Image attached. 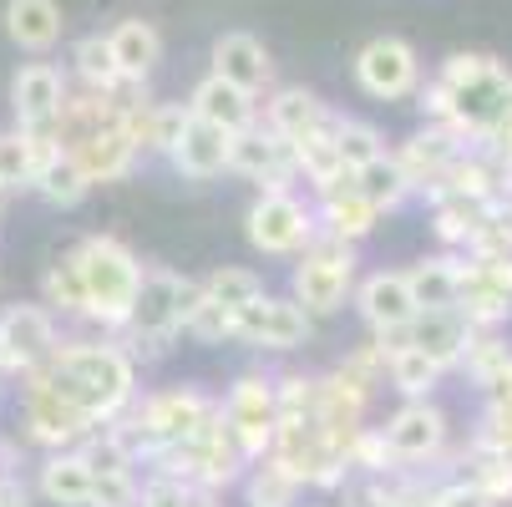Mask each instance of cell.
<instances>
[{"mask_svg": "<svg viewBox=\"0 0 512 507\" xmlns=\"http://www.w3.org/2000/svg\"><path fill=\"white\" fill-rule=\"evenodd\" d=\"M0 21H6V36H11L26 56L56 51V46H61V31H66L56 0H6V16H0Z\"/></svg>", "mask_w": 512, "mask_h": 507, "instance_id": "4316f807", "label": "cell"}, {"mask_svg": "<svg viewBox=\"0 0 512 507\" xmlns=\"http://www.w3.org/2000/svg\"><path fill=\"white\" fill-rule=\"evenodd\" d=\"M203 507H218V502H203Z\"/></svg>", "mask_w": 512, "mask_h": 507, "instance_id": "f907efd6", "label": "cell"}, {"mask_svg": "<svg viewBox=\"0 0 512 507\" xmlns=\"http://www.w3.org/2000/svg\"><path fill=\"white\" fill-rule=\"evenodd\" d=\"M360 325L371 335H396L416 320V300H411V284H406V269H376L355 279V295H350Z\"/></svg>", "mask_w": 512, "mask_h": 507, "instance_id": "2e32d148", "label": "cell"}, {"mask_svg": "<svg viewBox=\"0 0 512 507\" xmlns=\"http://www.w3.org/2000/svg\"><path fill=\"white\" fill-rule=\"evenodd\" d=\"M213 61V77H224L234 87H244L249 97H264L274 87V61H269V46L249 31H224L208 51Z\"/></svg>", "mask_w": 512, "mask_h": 507, "instance_id": "ac0fdd59", "label": "cell"}, {"mask_svg": "<svg viewBox=\"0 0 512 507\" xmlns=\"http://www.w3.org/2000/svg\"><path fill=\"white\" fill-rule=\"evenodd\" d=\"M512 107V66L487 56V66L477 71L472 82L452 87V127L467 132L472 142H482Z\"/></svg>", "mask_w": 512, "mask_h": 507, "instance_id": "5bb4252c", "label": "cell"}, {"mask_svg": "<svg viewBox=\"0 0 512 507\" xmlns=\"http://www.w3.org/2000/svg\"><path fill=\"white\" fill-rule=\"evenodd\" d=\"M183 335L193 340V345H224V340H234V310H224V305H213L208 295L193 305V315L183 320Z\"/></svg>", "mask_w": 512, "mask_h": 507, "instance_id": "b9f144b4", "label": "cell"}, {"mask_svg": "<svg viewBox=\"0 0 512 507\" xmlns=\"http://www.w3.org/2000/svg\"><path fill=\"white\" fill-rule=\"evenodd\" d=\"M0 208H6V193H0Z\"/></svg>", "mask_w": 512, "mask_h": 507, "instance_id": "681fc988", "label": "cell"}, {"mask_svg": "<svg viewBox=\"0 0 512 507\" xmlns=\"http://www.w3.org/2000/svg\"><path fill=\"white\" fill-rule=\"evenodd\" d=\"M218 411H224L229 437L239 442V452L254 462L269 452L274 426H279V406H274V371H244L234 376V386L218 396Z\"/></svg>", "mask_w": 512, "mask_h": 507, "instance_id": "ba28073f", "label": "cell"}, {"mask_svg": "<svg viewBox=\"0 0 512 507\" xmlns=\"http://www.w3.org/2000/svg\"><path fill=\"white\" fill-rule=\"evenodd\" d=\"M355 188H360V198L371 203L381 219L386 213H396V208H406L416 193H411V183H406V173L396 168V158L386 153V158H376V163H365L360 173H355Z\"/></svg>", "mask_w": 512, "mask_h": 507, "instance_id": "8d00e7d4", "label": "cell"}, {"mask_svg": "<svg viewBox=\"0 0 512 507\" xmlns=\"http://www.w3.org/2000/svg\"><path fill=\"white\" fill-rule=\"evenodd\" d=\"M457 371H467V381L482 396L497 391V386H507L512 381V345H507V335L502 330H472V345H467Z\"/></svg>", "mask_w": 512, "mask_h": 507, "instance_id": "e575fe53", "label": "cell"}, {"mask_svg": "<svg viewBox=\"0 0 512 507\" xmlns=\"http://www.w3.org/2000/svg\"><path fill=\"white\" fill-rule=\"evenodd\" d=\"M31 193H36L41 203H51V208H77V203H87V193H92V178L82 173V163L71 158L66 148H56V153L41 163V173H36Z\"/></svg>", "mask_w": 512, "mask_h": 507, "instance_id": "d590c367", "label": "cell"}, {"mask_svg": "<svg viewBox=\"0 0 512 507\" xmlns=\"http://www.w3.org/2000/svg\"><path fill=\"white\" fill-rule=\"evenodd\" d=\"M381 350H386V386L401 396V401H426L436 396V386L447 381V371L436 366V360H426L416 345H406V330L396 335H376Z\"/></svg>", "mask_w": 512, "mask_h": 507, "instance_id": "603a6c76", "label": "cell"}, {"mask_svg": "<svg viewBox=\"0 0 512 507\" xmlns=\"http://www.w3.org/2000/svg\"><path fill=\"white\" fill-rule=\"evenodd\" d=\"M467 148H477V142H472L467 132H457L452 122H426V127H416L406 142H396L391 158H396V168L406 173L411 193L426 198L436 183L447 178V168H452Z\"/></svg>", "mask_w": 512, "mask_h": 507, "instance_id": "7c38bea8", "label": "cell"}, {"mask_svg": "<svg viewBox=\"0 0 512 507\" xmlns=\"http://www.w3.org/2000/svg\"><path fill=\"white\" fill-rule=\"evenodd\" d=\"M355 71V87L365 97H376V102H406L416 97L421 87V56L411 41L401 36H376V41H365L350 61Z\"/></svg>", "mask_w": 512, "mask_h": 507, "instance_id": "8fae6325", "label": "cell"}, {"mask_svg": "<svg viewBox=\"0 0 512 507\" xmlns=\"http://www.w3.org/2000/svg\"><path fill=\"white\" fill-rule=\"evenodd\" d=\"M56 148H61V142L31 137V132H21V127L0 132V193H6V198H11V193H31L41 163H46Z\"/></svg>", "mask_w": 512, "mask_h": 507, "instance_id": "f1b7e54d", "label": "cell"}, {"mask_svg": "<svg viewBox=\"0 0 512 507\" xmlns=\"http://www.w3.org/2000/svg\"><path fill=\"white\" fill-rule=\"evenodd\" d=\"M66 254H71V264H77V274H82V289H87V335H112L117 340L148 264H142L137 249L117 234H87Z\"/></svg>", "mask_w": 512, "mask_h": 507, "instance_id": "3957f363", "label": "cell"}, {"mask_svg": "<svg viewBox=\"0 0 512 507\" xmlns=\"http://www.w3.org/2000/svg\"><path fill=\"white\" fill-rule=\"evenodd\" d=\"M376 431H381V442H386V452H391V462L401 472H426V467L442 462V452L452 447V416L436 406V396L401 401Z\"/></svg>", "mask_w": 512, "mask_h": 507, "instance_id": "52a82bcc", "label": "cell"}, {"mask_svg": "<svg viewBox=\"0 0 512 507\" xmlns=\"http://www.w3.org/2000/svg\"><path fill=\"white\" fill-rule=\"evenodd\" d=\"M66 325L41 305V300H16L0 310V366L11 381H21L26 371H36L41 360L61 345Z\"/></svg>", "mask_w": 512, "mask_h": 507, "instance_id": "30bf717a", "label": "cell"}, {"mask_svg": "<svg viewBox=\"0 0 512 507\" xmlns=\"http://www.w3.org/2000/svg\"><path fill=\"white\" fill-rule=\"evenodd\" d=\"M310 203H315V224H320V234H335V239H345V244H365L386 219L360 198V188H355V173H340L335 183H325V188H315L310 193Z\"/></svg>", "mask_w": 512, "mask_h": 507, "instance_id": "e0dca14e", "label": "cell"}, {"mask_svg": "<svg viewBox=\"0 0 512 507\" xmlns=\"http://www.w3.org/2000/svg\"><path fill=\"white\" fill-rule=\"evenodd\" d=\"M31 497H41L46 507H92V467L82 462V452L77 447L41 452L36 477H31Z\"/></svg>", "mask_w": 512, "mask_h": 507, "instance_id": "44dd1931", "label": "cell"}, {"mask_svg": "<svg viewBox=\"0 0 512 507\" xmlns=\"http://www.w3.org/2000/svg\"><path fill=\"white\" fill-rule=\"evenodd\" d=\"M97 421L87 411H77L71 401H61L46 381H16V442L36 447V452H66L82 437H92Z\"/></svg>", "mask_w": 512, "mask_h": 507, "instance_id": "8992f818", "label": "cell"}, {"mask_svg": "<svg viewBox=\"0 0 512 507\" xmlns=\"http://www.w3.org/2000/svg\"><path fill=\"white\" fill-rule=\"evenodd\" d=\"M482 148H492L497 158H507V163H512V107H507V117H502V122H497V127L482 137Z\"/></svg>", "mask_w": 512, "mask_h": 507, "instance_id": "bcb514c9", "label": "cell"}, {"mask_svg": "<svg viewBox=\"0 0 512 507\" xmlns=\"http://www.w3.org/2000/svg\"><path fill=\"white\" fill-rule=\"evenodd\" d=\"M173 173L188 178V183H213V178H224L229 173V132H218L208 122H188L183 127V142L168 153Z\"/></svg>", "mask_w": 512, "mask_h": 507, "instance_id": "cb8c5ba5", "label": "cell"}, {"mask_svg": "<svg viewBox=\"0 0 512 507\" xmlns=\"http://www.w3.org/2000/svg\"><path fill=\"white\" fill-rule=\"evenodd\" d=\"M355 264H360V249L335 239V234H315L310 249L295 259V269H289V289L284 295L295 300L315 325L320 320H335L350 295H355Z\"/></svg>", "mask_w": 512, "mask_h": 507, "instance_id": "277c9868", "label": "cell"}, {"mask_svg": "<svg viewBox=\"0 0 512 507\" xmlns=\"http://www.w3.org/2000/svg\"><path fill=\"white\" fill-rule=\"evenodd\" d=\"M6 381H11V376H6V366H0V391H6Z\"/></svg>", "mask_w": 512, "mask_h": 507, "instance_id": "c3c4849f", "label": "cell"}, {"mask_svg": "<svg viewBox=\"0 0 512 507\" xmlns=\"http://www.w3.org/2000/svg\"><path fill=\"white\" fill-rule=\"evenodd\" d=\"M198 284H203V295H208L213 305H224V310H234V315L264 295V274H254V269H244V264H218V269L198 274Z\"/></svg>", "mask_w": 512, "mask_h": 507, "instance_id": "74e56055", "label": "cell"}, {"mask_svg": "<svg viewBox=\"0 0 512 507\" xmlns=\"http://www.w3.org/2000/svg\"><path fill=\"white\" fill-rule=\"evenodd\" d=\"M431 507H497V502H492V497H482L467 477H447V482H436Z\"/></svg>", "mask_w": 512, "mask_h": 507, "instance_id": "f6af8a7d", "label": "cell"}, {"mask_svg": "<svg viewBox=\"0 0 512 507\" xmlns=\"http://www.w3.org/2000/svg\"><path fill=\"white\" fill-rule=\"evenodd\" d=\"M229 173L249 178L259 193H274V188H295L300 173H295V158H289V142L274 137L264 122L244 127L229 137Z\"/></svg>", "mask_w": 512, "mask_h": 507, "instance_id": "9a60e30c", "label": "cell"}, {"mask_svg": "<svg viewBox=\"0 0 512 507\" xmlns=\"http://www.w3.org/2000/svg\"><path fill=\"white\" fill-rule=\"evenodd\" d=\"M198 300H203L198 274H178V269L148 264V269H142L137 300L127 310V325H122L117 345L137 360V366H153V360L173 355V345L183 340V320L193 315Z\"/></svg>", "mask_w": 512, "mask_h": 507, "instance_id": "7a4b0ae2", "label": "cell"}, {"mask_svg": "<svg viewBox=\"0 0 512 507\" xmlns=\"http://www.w3.org/2000/svg\"><path fill=\"white\" fill-rule=\"evenodd\" d=\"M66 153L82 163V173L92 178V188L122 183V178H132V168L142 163V153L127 142L122 127H102V132H92L87 142H77V148H66Z\"/></svg>", "mask_w": 512, "mask_h": 507, "instance_id": "484cf974", "label": "cell"}, {"mask_svg": "<svg viewBox=\"0 0 512 507\" xmlns=\"http://www.w3.org/2000/svg\"><path fill=\"white\" fill-rule=\"evenodd\" d=\"M31 482L26 477H0V507H31Z\"/></svg>", "mask_w": 512, "mask_h": 507, "instance_id": "7dc6e473", "label": "cell"}, {"mask_svg": "<svg viewBox=\"0 0 512 507\" xmlns=\"http://www.w3.org/2000/svg\"><path fill=\"white\" fill-rule=\"evenodd\" d=\"M330 117H335V107L320 92H310V87H269L264 102H259V122L274 137H284V142H295V137L325 127Z\"/></svg>", "mask_w": 512, "mask_h": 507, "instance_id": "ffe728a7", "label": "cell"}, {"mask_svg": "<svg viewBox=\"0 0 512 507\" xmlns=\"http://www.w3.org/2000/svg\"><path fill=\"white\" fill-rule=\"evenodd\" d=\"M462 259H467V254H462ZM457 310L467 315L472 330H507V320H512V295H507V289H497V284L467 259L462 289H457Z\"/></svg>", "mask_w": 512, "mask_h": 507, "instance_id": "1f68e13d", "label": "cell"}, {"mask_svg": "<svg viewBox=\"0 0 512 507\" xmlns=\"http://www.w3.org/2000/svg\"><path fill=\"white\" fill-rule=\"evenodd\" d=\"M315 234H320L315 203L300 198L295 188L254 193V203H249V213H244V239H249V249L264 254V259H289V264H295V259L310 249Z\"/></svg>", "mask_w": 512, "mask_h": 507, "instance_id": "5b68a950", "label": "cell"}, {"mask_svg": "<svg viewBox=\"0 0 512 507\" xmlns=\"http://www.w3.org/2000/svg\"><path fill=\"white\" fill-rule=\"evenodd\" d=\"M239 497H244V507H300L305 482L295 472H284L274 457H254L239 477Z\"/></svg>", "mask_w": 512, "mask_h": 507, "instance_id": "d6a6232c", "label": "cell"}, {"mask_svg": "<svg viewBox=\"0 0 512 507\" xmlns=\"http://www.w3.org/2000/svg\"><path fill=\"white\" fill-rule=\"evenodd\" d=\"M31 381H46L61 401H71L77 411H87L97 426L117 421L132 401H137V376L142 366L112 340V335H87V330H66L61 345L41 360L36 371H26ZM21 376V381H26Z\"/></svg>", "mask_w": 512, "mask_h": 507, "instance_id": "6da1fadb", "label": "cell"}, {"mask_svg": "<svg viewBox=\"0 0 512 507\" xmlns=\"http://www.w3.org/2000/svg\"><path fill=\"white\" fill-rule=\"evenodd\" d=\"M462 254H426L416 264H406V284H411V300L416 310H452L457 305V289H462Z\"/></svg>", "mask_w": 512, "mask_h": 507, "instance_id": "83f0119b", "label": "cell"}, {"mask_svg": "<svg viewBox=\"0 0 512 507\" xmlns=\"http://www.w3.org/2000/svg\"><path fill=\"white\" fill-rule=\"evenodd\" d=\"M335 153H340V163H345L350 173H360L365 163L386 158L391 148H386V132H381L376 122H365V117H345V112H340V122H335Z\"/></svg>", "mask_w": 512, "mask_h": 507, "instance_id": "ab89813d", "label": "cell"}, {"mask_svg": "<svg viewBox=\"0 0 512 507\" xmlns=\"http://www.w3.org/2000/svg\"><path fill=\"white\" fill-rule=\"evenodd\" d=\"M188 112L198 122H208V127L234 137V132L259 122V97H249L244 87H234V82H224V77H213V71H208V77L188 92Z\"/></svg>", "mask_w": 512, "mask_h": 507, "instance_id": "7402d4cb", "label": "cell"}, {"mask_svg": "<svg viewBox=\"0 0 512 507\" xmlns=\"http://www.w3.org/2000/svg\"><path fill=\"white\" fill-rule=\"evenodd\" d=\"M71 87H82V92H122V71H117V61H112V41H107V31H87V36H77L71 41Z\"/></svg>", "mask_w": 512, "mask_h": 507, "instance_id": "4dcf8cb0", "label": "cell"}, {"mask_svg": "<svg viewBox=\"0 0 512 507\" xmlns=\"http://www.w3.org/2000/svg\"><path fill=\"white\" fill-rule=\"evenodd\" d=\"M142 472H92V507H137Z\"/></svg>", "mask_w": 512, "mask_h": 507, "instance_id": "ee69618b", "label": "cell"}, {"mask_svg": "<svg viewBox=\"0 0 512 507\" xmlns=\"http://www.w3.org/2000/svg\"><path fill=\"white\" fill-rule=\"evenodd\" d=\"M213 502L208 492H198L193 482L183 477H168V472H142V492H137V507H203Z\"/></svg>", "mask_w": 512, "mask_h": 507, "instance_id": "60d3db41", "label": "cell"}, {"mask_svg": "<svg viewBox=\"0 0 512 507\" xmlns=\"http://www.w3.org/2000/svg\"><path fill=\"white\" fill-rule=\"evenodd\" d=\"M406 345H416L426 360H436V366L452 376L462 366L467 345H472V325L457 305L452 310H416V320L406 325Z\"/></svg>", "mask_w": 512, "mask_h": 507, "instance_id": "d6986e66", "label": "cell"}, {"mask_svg": "<svg viewBox=\"0 0 512 507\" xmlns=\"http://www.w3.org/2000/svg\"><path fill=\"white\" fill-rule=\"evenodd\" d=\"M66 92H71V77L56 66V61H21V71L11 77V112H16V127L31 132V137H51L56 142V117L66 107Z\"/></svg>", "mask_w": 512, "mask_h": 507, "instance_id": "4fadbf2b", "label": "cell"}, {"mask_svg": "<svg viewBox=\"0 0 512 507\" xmlns=\"http://www.w3.org/2000/svg\"><path fill=\"white\" fill-rule=\"evenodd\" d=\"M457 477H467L482 497H492L497 507H512V457H502V452H482V447H462V472Z\"/></svg>", "mask_w": 512, "mask_h": 507, "instance_id": "f35d334b", "label": "cell"}, {"mask_svg": "<svg viewBox=\"0 0 512 507\" xmlns=\"http://www.w3.org/2000/svg\"><path fill=\"white\" fill-rule=\"evenodd\" d=\"M234 340L249 345V350H259V355H289V350H305L315 340V320L289 295L264 289L254 305H244L234 315Z\"/></svg>", "mask_w": 512, "mask_h": 507, "instance_id": "9c48e42d", "label": "cell"}, {"mask_svg": "<svg viewBox=\"0 0 512 507\" xmlns=\"http://www.w3.org/2000/svg\"><path fill=\"white\" fill-rule=\"evenodd\" d=\"M107 41H112V61L122 71V82H142V87H148V77L163 61V31L153 21H142V16H127V21H117L107 31Z\"/></svg>", "mask_w": 512, "mask_h": 507, "instance_id": "d4e9b609", "label": "cell"}, {"mask_svg": "<svg viewBox=\"0 0 512 507\" xmlns=\"http://www.w3.org/2000/svg\"><path fill=\"white\" fill-rule=\"evenodd\" d=\"M41 305L66 330H87V289H82V274H77V264H71V254H56L41 269Z\"/></svg>", "mask_w": 512, "mask_h": 507, "instance_id": "f546056e", "label": "cell"}, {"mask_svg": "<svg viewBox=\"0 0 512 507\" xmlns=\"http://www.w3.org/2000/svg\"><path fill=\"white\" fill-rule=\"evenodd\" d=\"M193 122L188 102H158L153 107V132H148V158H168L178 142H183V127Z\"/></svg>", "mask_w": 512, "mask_h": 507, "instance_id": "7bdbcfd3", "label": "cell"}, {"mask_svg": "<svg viewBox=\"0 0 512 507\" xmlns=\"http://www.w3.org/2000/svg\"><path fill=\"white\" fill-rule=\"evenodd\" d=\"M426 208H431L436 244H442L447 254H462L467 239L477 234V224L487 219L492 203H477V198H462V193H436V198H426Z\"/></svg>", "mask_w": 512, "mask_h": 507, "instance_id": "836d02e7", "label": "cell"}]
</instances>
